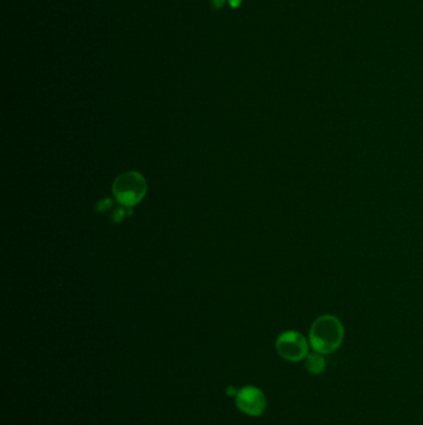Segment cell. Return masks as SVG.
Masks as SVG:
<instances>
[{"label": "cell", "instance_id": "cell-1", "mask_svg": "<svg viewBox=\"0 0 423 425\" xmlns=\"http://www.w3.org/2000/svg\"><path fill=\"white\" fill-rule=\"evenodd\" d=\"M344 339L342 321L333 314H323L314 321L309 331V343L320 355L337 351Z\"/></svg>", "mask_w": 423, "mask_h": 425}, {"label": "cell", "instance_id": "cell-2", "mask_svg": "<svg viewBox=\"0 0 423 425\" xmlns=\"http://www.w3.org/2000/svg\"><path fill=\"white\" fill-rule=\"evenodd\" d=\"M147 188V182L141 173L124 172L113 183V196L122 207L132 208L141 203Z\"/></svg>", "mask_w": 423, "mask_h": 425}, {"label": "cell", "instance_id": "cell-3", "mask_svg": "<svg viewBox=\"0 0 423 425\" xmlns=\"http://www.w3.org/2000/svg\"><path fill=\"white\" fill-rule=\"evenodd\" d=\"M308 348L307 339L297 331L283 332L276 341L278 355L289 362H298L307 357Z\"/></svg>", "mask_w": 423, "mask_h": 425}, {"label": "cell", "instance_id": "cell-4", "mask_svg": "<svg viewBox=\"0 0 423 425\" xmlns=\"http://www.w3.org/2000/svg\"><path fill=\"white\" fill-rule=\"evenodd\" d=\"M235 402L239 410L250 417H259L267 407V399L264 392L253 386H247L239 390Z\"/></svg>", "mask_w": 423, "mask_h": 425}, {"label": "cell", "instance_id": "cell-5", "mask_svg": "<svg viewBox=\"0 0 423 425\" xmlns=\"http://www.w3.org/2000/svg\"><path fill=\"white\" fill-rule=\"evenodd\" d=\"M306 368L312 375H320L325 370V359L323 355L314 352L306 357Z\"/></svg>", "mask_w": 423, "mask_h": 425}, {"label": "cell", "instance_id": "cell-6", "mask_svg": "<svg viewBox=\"0 0 423 425\" xmlns=\"http://www.w3.org/2000/svg\"><path fill=\"white\" fill-rule=\"evenodd\" d=\"M225 1L226 0H213L211 3H213V6H214L215 9H221L224 4H225Z\"/></svg>", "mask_w": 423, "mask_h": 425}, {"label": "cell", "instance_id": "cell-7", "mask_svg": "<svg viewBox=\"0 0 423 425\" xmlns=\"http://www.w3.org/2000/svg\"><path fill=\"white\" fill-rule=\"evenodd\" d=\"M228 3L233 8H237L241 4V0H228Z\"/></svg>", "mask_w": 423, "mask_h": 425}]
</instances>
